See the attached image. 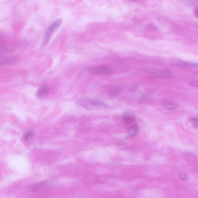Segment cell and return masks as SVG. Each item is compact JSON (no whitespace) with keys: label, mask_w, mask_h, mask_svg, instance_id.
I'll return each mask as SVG.
<instances>
[{"label":"cell","mask_w":198,"mask_h":198,"mask_svg":"<svg viewBox=\"0 0 198 198\" xmlns=\"http://www.w3.org/2000/svg\"><path fill=\"white\" fill-rule=\"evenodd\" d=\"M76 103L78 105L88 110L107 108L108 107L105 103L97 99H80L77 101Z\"/></svg>","instance_id":"cell-1"},{"label":"cell","mask_w":198,"mask_h":198,"mask_svg":"<svg viewBox=\"0 0 198 198\" xmlns=\"http://www.w3.org/2000/svg\"><path fill=\"white\" fill-rule=\"evenodd\" d=\"M62 22V20L59 19L54 21L48 27L43 37V45H45L47 43L50 39L52 35L60 27Z\"/></svg>","instance_id":"cell-2"},{"label":"cell","mask_w":198,"mask_h":198,"mask_svg":"<svg viewBox=\"0 0 198 198\" xmlns=\"http://www.w3.org/2000/svg\"><path fill=\"white\" fill-rule=\"evenodd\" d=\"M191 121L194 127L197 128L198 127V119L197 118H192L191 119Z\"/></svg>","instance_id":"cell-15"},{"label":"cell","mask_w":198,"mask_h":198,"mask_svg":"<svg viewBox=\"0 0 198 198\" xmlns=\"http://www.w3.org/2000/svg\"><path fill=\"white\" fill-rule=\"evenodd\" d=\"M198 6L197 5L196 7H195V9L194 10V14L195 15V16H196L197 18H198Z\"/></svg>","instance_id":"cell-17"},{"label":"cell","mask_w":198,"mask_h":198,"mask_svg":"<svg viewBox=\"0 0 198 198\" xmlns=\"http://www.w3.org/2000/svg\"><path fill=\"white\" fill-rule=\"evenodd\" d=\"M1 50L4 52H8L10 51V49L6 47H2L1 48Z\"/></svg>","instance_id":"cell-16"},{"label":"cell","mask_w":198,"mask_h":198,"mask_svg":"<svg viewBox=\"0 0 198 198\" xmlns=\"http://www.w3.org/2000/svg\"><path fill=\"white\" fill-rule=\"evenodd\" d=\"M163 108L165 109L170 110H174L177 109V106L173 103H166L163 105Z\"/></svg>","instance_id":"cell-12"},{"label":"cell","mask_w":198,"mask_h":198,"mask_svg":"<svg viewBox=\"0 0 198 198\" xmlns=\"http://www.w3.org/2000/svg\"><path fill=\"white\" fill-rule=\"evenodd\" d=\"M171 65L174 66L188 69H195L197 68L198 67L197 64L181 60L174 61L171 63Z\"/></svg>","instance_id":"cell-4"},{"label":"cell","mask_w":198,"mask_h":198,"mask_svg":"<svg viewBox=\"0 0 198 198\" xmlns=\"http://www.w3.org/2000/svg\"><path fill=\"white\" fill-rule=\"evenodd\" d=\"M152 76L159 78H173V75L171 71L168 70H159L154 71L152 74Z\"/></svg>","instance_id":"cell-5"},{"label":"cell","mask_w":198,"mask_h":198,"mask_svg":"<svg viewBox=\"0 0 198 198\" xmlns=\"http://www.w3.org/2000/svg\"><path fill=\"white\" fill-rule=\"evenodd\" d=\"M87 71L90 74H98L113 73L115 72V69L110 67L100 66L90 67L88 69Z\"/></svg>","instance_id":"cell-3"},{"label":"cell","mask_w":198,"mask_h":198,"mask_svg":"<svg viewBox=\"0 0 198 198\" xmlns=\"http://www.w3.org/2000/svg\"><path fill=\"white\" fill-rule=\"evenodd\" d=\"M45 182H42L33 183L29 186L28 188L31 191L34 192L38 191L40 189L43 187L45 185Z\"/></svg>","instance_id":"cell-7"},{"label":"cell","mask_w":198,"mask_h":198,"mask_svg":"<svg viewBox=\"0 0 198 198\" xmlns=\"http://www.w3.org/2000/svg\"><path fill=\"white\" fill-rule=\"evenodd\" d=\"M34 135L33 132L31 131L27 132L23 135V139L25 141H27L28 140L30 137H32Z\"/></svg>","instance_id":"cell-13"},{"label":"cell","mask_w":198,"mask_h":198,"mask_svg":"<svg viewBox=\"0 0 198 198\" xmlns=\"http://www.w3.org/2000/svg\"><path fill=\"white\" fill-rule=\"evenodd\" d=\"M139 129L137 125H134L130 127L128 132L127 136L129 137H132L138 133Z\"/></svg>","instance_id":"cell-8"},{"label":"cell","mask_w":198,"mask_h":198,"mask_svg":"<svg viewBox=\"0 0 198 198\" xmlns=\"http://www.w3.org/2000/svg\"><path fill=\"white\" fill-rule=\"evenodd\" d=\"M120 91V88L118 87H112L109 89L108 91V93L110 96L114 97L117 96Z\"/></svg>","instance_id":"cell-9"},{"label":"cell","mask_w":198,"mask_h":198,"mask_svg":"<svg viewBox=\"0 0 198 198\" xmlns=\"http://www.w3.org/2000/svg\"><path fill=\"white\" fill-rule=\"evenodd\" d=\"M2 36V34L0 33V37H1Z\"/></svg>","instance_id":"cell-18"},{"label":"cell","mask_w":198,"mask_h":198,"mask_svg":"<svg viewBox=\"0 0 198 198\" xmlns=\"http://www.w3.org/2000/svg\"><path fill=\"white\" fill-rule=\"evenodd\" d=\"M122 119L124 122L127 124H130L132 123L134 121V118L130 115H125L122 117Z\"/></svg>","instance_id":"cell-10"},{"label":"cell","mask_w":198,"mask_h":198,"mask_svg":"<svg viewBox=\"0 0 198 198\" xmlns=\"http://www.w3.org/2000/svg\"><path fill=\"white\" fill-rule=\"evenodd\" d=\"M49 88L47 86L43 85L37 91L36 96L38 98L47 97L49 95Z\"/></svg>","instance_id":"cell-6"},{"label":"cell","mask_w":198,"mask_h":198,"mask_svg":"<svg viewBox=\"0 0 198 198\" xmlns=\"http://www.w3.org/2000/svg\"><path fill=\"white\" fill-rule=\"evenodd\" d=\"M179 177L182 180H185L187 179L188 176L185 173H181L179 175Z\"/></svg>","instance_id":"cell-14"},{"label":"cell","mask_w":198,"mask_h":198,"mask_svg":"<svg viewBox=\"0 0 198 198\" xmlns=\"http://www.w3.org/2000/svg\"><path fill=\"white\" fill-rule=\"evenodd\" d=\"M14 62V59L13 58L1 59H0V66L11 64Z\"/></svg>","instance_id":"cell-11"}]
</instances>
